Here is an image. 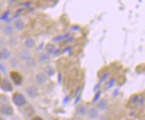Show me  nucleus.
Here are the masks:
<instances>
[{"instance_id":"obj_4","label":"nucleus","mask_w":145,"mask_h":120,"mask_svg":"<svg viewBox=\"0 0 145 120\" xmlns=\"http://www.w3.org/2000/svg\"><path fill=\"white\" fill-rule=\"evenodd\" d=\"M86 112V109L85 106H80V107H78V114H80V115H85Z\"/></svg>"},{"instance_id":"obj_5","label":"nucleus","mask_w":145,"mask_h":120,"mask_svg":"<svg viewBox=\"0 0 145 120\" xmlns=\"http://www.w3.org/2000/svg\"><path fill=\"white\" fill-rule=\"evenodd\" d=\"M34 120H42V119L39 118V117H36V118H34Z\"/></svg>"},{"instance_id":"obj_2","label":"nucleus","mask_w":145,"mask_h":120,"mask_svg":"<svg viewBox=\"0 0 145 120\" xmlns=\"http://www.w3.org/2000/svg\"><path fill=\"white\" fill-rule=\"evenodd\" d=\"M107 105H108V103H107L106 100L103 99V100H100V101L98 102V104H97V108H98L100 110H104V109H106V108H107Z\"/></svg>"},{"instance_id":"obj_1","label":"nucleus","mask_w":145,"mask_h":120,"mask_svg":"<svg viewBox=\"0 0 145 120\" xmlns=\"http://www.w3.org/2000/svg\"><path fill=\"white\" fill-rule=\"evenodd\" d=\"M14 101L18 106H22L25 103V99L21 94H15V95L14 96Z\"/></svg>"},{"instance_id":"obj_3","label":"nucleus","mask_w":145,"mask_h":120,"mask_svg":"<svg viewBox=\"0 0 145 120\" xmlns=\"http://www.w3.org/2000/svg\"><path fill=\"white\" fill-rule=\"evenodd\" d=\"M88 115H89V117L91 118H94L96 117L97 115H98V111L96 109H90V110L88 111Z\"/></svg>"}]
</instances>
